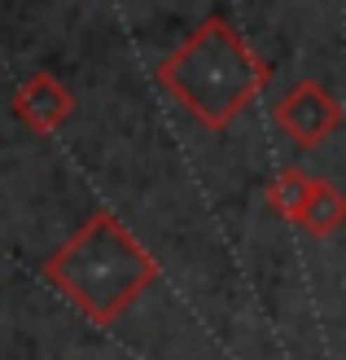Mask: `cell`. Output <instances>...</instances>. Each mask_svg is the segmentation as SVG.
I'll list each match as a JSON object with an SVG mask.
<instances>
[{"label":"cell","mask_w":346,"mask_h":360,"mask_svg":"<svg viewBox=\"0 0 346 360\" xmlns=\"http://www.w3.org/2000/svg\"><path fill=\"white\" fill-rule=\"evenodd\" d=\"M316 180L320 176L302 172V167H281L267 180V207L277 211L281 220L302 224V215H307V207H312V198H316Z\"/></svg>","instance_id":"5b68a950"},{"label":"cell","mask_w":346,"mask_h":360,"mask_svg":"<svg viewBox=\"0 0 346 360\" xmlns=\"http://www.w3.org/2000/svg\"><path fill=\"white\" fill-rule=\"evenodd\" d=\"M272 119H277V128L294 141L298 150H316V146H324V141L338 132L342 105H338V97L324 84L298 79L277 105H272Z\"/></svg>","instance_id":"3957f363"},{"label":"cell","mask_w":346,"mask_h":360,"mask_svg":"<svg viewBox=\"0 0 346 360\" xmlns=\"http://www.w3.org/2000/svg\"><path fill=\"white\" fill-rule=\"evenodd\" d=\"M342 224H346V193L320 176L316 180V198H312V207H307L298 229H307L312 238H333Z\"/></svg>","instance_id":"8992f818"},{"label":"cell","mask_w":346,"mask_h":360,"mask_svg":"<svg viewBox=\"0 0 346 360\" xmlns=\"http://www.w3.org/2000/svg\"><path fill=\"white\" fill-rule=\"evenodd\" d=\"M40 277L93 326H114L158 281V259L114 211H93L40 264Z\"/></svg>","instance_id":"6da1fadb"},{"label":"cell","mask_w":346,"mask_h":360,"mask_svg":"<svg viewBox=\"0 0 346 360\" xmlns=\"http://www.w3.org/2000/svg\"><path fill=\"white\" fill-rule=\"evenodd\" d=\"M13 115L22 119L31 132L48 136V132H58L62 123L75 115V97H70V88H62L58 75L35 70V75H27L13 88Z\"/></svg>","instance_id":"277c9868"},{"label":"cell","mask_w":346,"mask_h":360,"mask_svg":"<svg viewBox=\"0 0 346 360\" xmlns=\"http://www.w3.org/2000/svg\"><path fill=\"white\" fill-rule=\"evenodd\" d=\"M267 79L272 66L232 31L228 18H206L158 66V88L211 132H224L267 88Z\"/></svg>","instance_id":"7a4b0ae2"}]
</instances>
